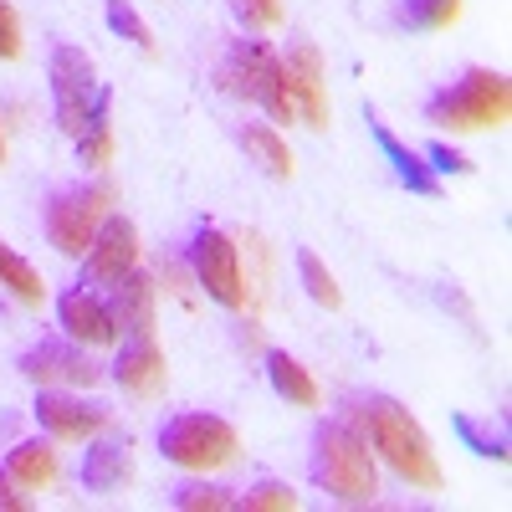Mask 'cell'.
Segmentation results:
<instances>
[{
    "instance_id": "1",
    "label": "cell",
    "mask_w": 512,
    "mask_h": 512,
    "mask_svg": "<svg viewBox=\"0 0 512 512\" xmlns=\"http://www.w3.org/2000/svg\"><path fill=\"white\" fill-rule=\"evenodd\" d=\"M354 420H359V436L395 466V477L420 487V492H441V461L431 451V436L420 431V420L390 400V395H364L354 405Z\"/></svg>"
},
{
    "instance_id": "2",
    "label": "cell",
    "mask_w": 512,
    "mask_h": 512,
    "mask_svg": "<svg viewBox=\"0 0 512 512\" xmlns=\"http://www.w3.org/2000/svg\"><path fill=\"white\" fill-rule=\"evenodd\" d=\"M313 482L333 497V502H374L379 497V477H374V456L369 441L344 420H323L313 431V461H308Z\"/></svg>"
},
{
    "instance_id": "3",
    "label": "cell",
    "mask_w": 512,
    "mask_h": 512,
    "mask_svg": "<svg viewBox=\"0 0 512 512\" xmlns=\"http://www.w3.org/2000/svg\"><path fill=\"white\" fill-rule=\"evenodd\" d=\"M512 113V88L492 67H466L451 88H441L425 103V118L451 128V134H477V128H502Z\"/></svg>"
},
{
    "instance_id": "4",
    "label": "cell",
    "mask_w": 512,
    "mask_h": 512,
    "mask_svg": "<svg viewBox=\"0 0 512 512\" xmlns=\"http://www.w3.org/2000/svg\"><path fill=\"white\" fill-rule=\"evenodd\" d=\"M216 82H221V93H231V98L262 103L272 123H292L297 118L282 57L267 47V41H236V47L226 52V62H221V72H216Z\"/></svg>"
},
{
    "instance_id": "5",
    "label": "cell",
    "mask_w": 512,
    "mask_h": 512,
    "mask_svg": "<svg viewBox=\"0 0 512 512\" xmlns=\"http://www.w3.org/2000/svg\"><path fill=\"white\" fill-rule=\"evenodd\" d=\"M159 451L164 461L185 466V472H216V466H231L241 441L236 431L221 420V415H205V410H190V415H175L159 431Z\"/></svg>"
},
{
    "instance_id": "6",
    "label": "cell",
    "mask_w": 512,
    "mask_h": 512,
    "mask_svg": "<svg viewBox=\"0 0 512 512\" xmlns=\"http://www.w3.org/2000/svg\"><path fill=\"white\" fill-rule=\"evenodd\" d=\"M113 205V190L108 185H67L47 200V236L62 256H82L93 246L103 216Z\"/></svg>"
},
{
    "instance_id": "7",
    "label": "cell",
    "mask_w": 512,
    "mask_h": 512,
    "mask_svg": "<svg viewBox=\"0 0 512 512\" xmlns=\"http://www.w3.org/2000/svg\"><path fill=\"white\" fill-rule=\"evenodd\" d=\"M93 103H98L93 57L82 47H57L52 52V108H57V128L67 139L82 134V123L93 118Z\"/></svg>"
},
{
    "instance_id": "8",
    "label": "cell",
    "mask_w": 512,
    "mask_h": 512,
    "mask_svg": "<svg viewBox=\"0 0 512 512\" xmlns=\"http://www.w3.org/2000/svg\"><path fill=\"white\" fill-rule=\"evenodd\" d=\"M190 272L205 287L210 303H221V308H241L246 303L241 256H236V241L226 231H216V226H200L195 231V241H190Z\"/></svg>"
},
{
    "instance_id": "9",
    "label": "cell",
    "mask_w": 512,
    "mask_h": 512,
    "mask_svg": "<svg viewBox=\"0 0 512 512\" xmlns=\"http://www.w3.org/2000/svg\"><path fill=\"white\" fill-rule=\"evenodd\" d=\"M36 390H62V384H72V390H93V384L103 379V369L82 354L77 344H57V338H41V344H31L16 364Z\"/></svg>"
},
{
    "instance_id": "10",
    "label": "cell",
    "mask_w": 512,
    "mask_h": 512,
    "mask_svg": "<svg viewBox=\"0 0 512 512\" xmlns=\"http://www.w3.org/2000/svg\"><path fill=\"white\" fill-rule=\"evenodd\" d=\"M31 415H36L41 431L57 436V441H88L108 425V405H88V400H77L67 390H41Z\"/></svg>"
},
{
    "instance_id": "11",
    "label": "cell",
    "mask_w": 512,
    "mask_h": 512,
    "mask_svg": "<svg viewBox=\"0 0 512 512\" xmlns=\"http://www.w3.org/2000/svg\"><path fill=\"white\" fill-rule=\"evenodd\" d=\"M282 72H287V93H292L297 113L308 118V128H328V82H323V57H318V47L297 41V47L282 57Z\"/></svg>"
},
{
    "instance_id": "12",
    "label": "cell",
    "mask_w": 512,
    "mask_h": 512,
    "mask_svg": "<svg viewBox=\"0 0 512 512\" xmlns=\"http://www.w3.org/2000/svg\"><path fill=\"white\" fill-rule=\"evenodd\" d=\"M139 267V231L134 221H123V216H103L93 246H88V277L93 282H118L123 272H134Z\"/></svg>"
},
{
    "instance_id": "13",
    "label": "cell",
    "mask_w": 512,
    "mask_h": 512,
    "mask_svg": "<svg viewBox=\"0 0 512 512\" xmlns=\"http://www.w3.org/2000/svg\"><path fill=\"white\" fill-rule=\"evenodd\" d=\"M57 323L67 328L72 344H88V349H108L113 338H118L108 303H103V297H93V292H82V287H67L57 297Z\"/></svg>"
},
{
    "instance_id": "14",
    "label": "cell",
    "mask_w": 512,
    "mask_h": 512,
    "mask_svg": "<svg viewBox=\"0 0 512 512\" xmlns=\"http://www.w3.org/2000/svg\"><path fill=\"white\" fill-rule=\"evenodd\" d=\"M108 313H113V328H123V338H149L154 333V277L139 267L123 272L113 282Z\"/></svg>"
},
{
    "instance_id": "15",
    "label": "cell",
    "mask_w": 512,
    "mask_h": 512,
    "mask_svg": "<svg viewBox=\"0 0 512 512\" xmlns=\"http://www.w3.org/2000/svg\"><path fill=\"white\" fill-rule=\"evenodd\" d=\"M113 379L123 384L128 395H139V400H154V395L164 390L169 369H164V354H159V344H154V333H149V338H128V344L118 349Z\"/></svg>"
},
{
    "instance_id": "16",
    "label": "cell",
    "mask_w": 512,
    "mask_h": 512,
    "mask_svg": "<svg viewBox=\"0 0 512 512\" xmlns=\"http://www.w3.org/2000/svg\"><path fill=\"white\" fill-rule=\"evenodd\" d=\"M369 134H374L379 154L395 164V180H400L410 195H441V175H436L431 164H425V154H415L405 139H395V134H390V123H379V118L369 113Z\"/></svg>"
},
{
    "instance_id": "17",
    "label": "cell",
    "mask_w": 512,
    "mask_h": 512,
    "mask_svg": "<svg viewBox=\"0 0 512 512\" xmlns=\"http://www.w3.org/2000/svg\"><path fill=\"white\" fill-rule=\"evenodd\" d=\"M128 477H134V451H128V441L88 446V456H82V487H88V492H113Z\"/></svg>"
},
{
    "instance_id": "18",
    "label": "cell",
    "mask_w": 512,
    "mask_h": 512,
    "mask_svg": "<svg viewBox=\"0 0 512 512\" xmlns=\"http://www.w3.org/2000/svg\"><path fill=\"white\" fill-rule=\"evenodd\" d=\"M108 108H113V93H108V88H98L93 118L82 123V134L72 139V144H77V159H82V169H103V164L113 159V118H108Z\"/></svg>"
},
{
    "instance_id": "19",
    "label": "cell",
    "mask_w": 512,
    "mask_h": 512,
    "mask_svg": "<svg viewBox=\"0 0 512 512\" xmlns=\"http://www.w3.org/2000/svg\"><path fill=\"white\" fill-rule=\"evenodd\" d=\"M241 149L262 164L272 180H292V149H287V139L277 134L272 123H246L241 128Z\"/></svg>"
},
{
    "instance_id": "20",
    "label": "cell",
    "mask_w": 512,
    "mask_h": 512,
    "mask_svg": "<svg viewBox=\"0 0 512 512\" xmlns=\"http://www.w3.org/2000/svg\"><path fill=\"white\" fill-rule=\"evenodd\" d=\"M267 379H272V390L287 400V405H318V384H313V374L303 369V364H297L287 349H272L267 354Z\"/></svg>"
},
{
    "instance_id": "21",
    "label": "cell",
    "mask_w": 512,
    "mask_h": 512,
    "mask_svg": "<svg viewBox=\"0 0 512 512\" xmlns=\"http://www.w3.org/2000/svg\"><path fill=\"white\" fill-rule=\"evenodd\" d=\"M0 287H6L16 303H26V308H36L41 297H47V287H41V272L26 262L16 246H6V241H0Z\"/></svg>"
},
{
    "instance_id": "22",
    "label": "cell",
    "mask_w": 512,
    "mask_h": 512,
    "mask_svg": "<svg viewBox=\"0 0 512 512\" xmlns=\"http://www.w3.org/2000/svg\"><path fill=\"white\" fill-rule=\"evenodd\" d=\"M6 466H11V477H16L21 487H47V482L57 477V451H52L47 441H21Z\"/></svg>"
},
{
    "instance_id": "23",
    "label": "cell",
    "mask_w": 512,
    "mask_h": 512,
    "mask_svg": "<svg viewBox=\"0 0 512 512\" xmlns=\"http://www.w3.org/2000/svg\"><path fill=\"white\" fill-rule=\"evenodd\" d=\"M451 431L466 441V451L492 456V461H507V431H502V425H492V420H477V415L456 410V415H451Z\"/></svg>"
},
{
    "instance_id": "24",
    "label": "cell",
    "mask_w": 512,
    "mask_h": 512,
    "mask_svg": "<svg viewBox=\"0 0 512 512\" xmlns=\"http://www.w3.org/2000/svg\"><path fill=\"white\" fill-rule=\"evenodd\" d=\"M461 16V0H405L395 6V26L405 31H441Z\"/></svg>"
},
{
    "instance_id": "25",
    "label": "cell",
    "mask_w": 512,
    "mask_h": 512,
    "mask_svg": "<svg viewBox=\"0 0 512 512\" xmlns=\"http://www.w3.org/2000/svg\"><path fill=\"white\" fill-rule=\"evenodd\" d=\"M297 277H303V287H308V297H313L318 308H338V303H344V292H338L333 272L318 262L313 251H297Z\"/></svg>"
},
{
    "instance_id": "26",
    "label": "cell",
    "mask_w": 512,
    "mask_h": 512,
    "mask_svg": "<svg viewBox=\"0 0 512 512\" xmlns=\"http://www.w3.org/2000/svg\"><path fill=\"white\" fill-rule=\"evenodd\" d=\"M103 16H108V31H113V36L134 41L139 52H154V31H149V21H144L134 6H128V0H108Z\"/></svg>"
},
{
    "instance_id": "27",
    "label": "cell",
    "mask_w": 512,
    "mask_h": 512,
    "mask_svg": "<svg viewBox=\"0 0 512 512\" xmlns=\"http://www.w3.org/2000/svg\"><path fill=\"white\" fill-rule=\"evenodd\" d=\"M236 507L241 512H292L297 507V492L287 482H256V487H246L236 497Z\"/></svg>"
},
{
    "instance_id": "28",
    "label": "cell",
    "mask_w": 512,
    "mask_h": 512,
    "mask_svg": "<svg viewBox=\"0 0 512 512\" xmlns=\"http://www.w3.org/2000/svg\"><path fill=\"white\" fill-rule=\"evenodd\" d=\"M175 502L180 512H226V507H236V497L226 492V487H205V482H190V487H175Z\"/></svg>"
},
{
    "instance_id": "29",
    "label": "cell",
    "mask_w": 512,
    "mask_h": 512,
    "mask_svg": "<svg viewBox=\"0 0 512 512\" xmlns=\"http://www.w3.org/2000/svg\"><path fill=\"white\" fill-rule=\"evenodd\" d=\"M236 21H241L246 31L277 26V21H282V0H236Z\"/></svg>"
},
{
    "instance_id": "30",
    "label": "cell",
    "mask_w": 512,
    "mask_h": 512,
    "mask_svg": "<svg viewBox=\"0 0 512 512\" xmlns=\"http://www.w3.org/2000/svg\"><path fill=\"white\" fill-rule=\"evenodd\" d=\"M425 159H431V169H436V175H472V159H466L461 149H451V144H431V149H425Z\"/></svg>"
},
{
    "instance_id": "31",
    "label": "cell",
    "mask_w": 512,
    "mask_h": 512,
    "mask_svg": "<svg viewBox=\"0 0 512 512\" xmlns=\"http://www.w3.org/2000/svg\"><path fill=\"white\" fill-rule=\"evenodd\" d=\"M21 57V16L0 0V62H11Z\"/></svg>"
},
{
    "instance_id": "32",
    "label": "cell",
    "mask_w": 512,
    "mask_h": 512,
    "mask_svg": "<svg viewBox=\"0 0 512 512\" xmlns=\"http://www.w3.org/2000/svg\"><path fill=\"white\" fill-rule=\"evenodd\" d=\"M26 507H31V497L11 477V466H0V512H26Z\"/></svg>"
},
{
    "instance_id": "33",
    "label": "cell",
    "mask_w": 512,
    "mask_h": 512,
    "mask_svg": "<svg viewBox=\"0 0 512 512\" xmlns=\"http://www.w3.org/2000/svg\"><path fill=\"white\" fill-rule=\"evenodd\" d=\"M0 164H6V139H0Z\"/></svg>"
}]
</instances>
